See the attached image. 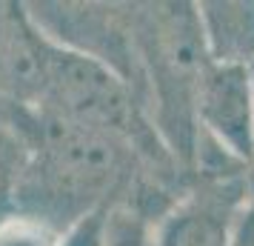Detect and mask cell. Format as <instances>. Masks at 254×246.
<instances>
[{
	"label": "cell",
	"mask_w": 254,
	"mask_h": 246,
	"mask_svg": "<svg viewBox=\"0 0 254 246\" xmlns=\"http://www.w3.org/2000/svg\"><path fill=\"white\" fill-rule=\"evenodd\" d=\"M126 143L80 123L46 115L37 126V149L20 172L14 203L26 218L46 223L63 221L69 229L86 215L103 209V198L123 175Z\"/></svg>",
	"instance_id": "6da1fadb"
},
{
	"label": "cell",
	"mask_w": 254,
	"mask_h": 246,
	"mask_svg": "<svg viewBox=\"0 0 254 246\" xmlns=\"http://www.w3.org/2000/svg\"><path fill=\"white\" fill-rule=\"evenodd\" d=\"M37 94L49 103V115L103 132L126 146L143 143L149 135L131 83L100 60L60 49L49 37H43Z\"/></svg>",
	"instance_id": "7a4b0ae2"
},
{
	"label": "cell",
	"mask_w": 254,
	"mask_h": 246,
	"mask_svg": "<svg viewBox=\"0 0 254 246\" xmlns=\"http://www.w3.org/2000/svg\"><path fill=\"white\" fill-rule=\"evenodd\" d=\"M194 117L200 132L231 161L254 164V81L249 66L211 60L197 83Z\"/></svg>",
	"instance_id": "3957f363"
},
{
	"label": "cell",
	"mask_w": 254,
	"mask_h": 246,
	"mask_svg": "<svg viewBox=\"0 0 254 246\" xmlns=\"http://www.w3.org/2000/svg\"><path fill=\"white\" fill-rule=\"evenodd\" d=\"M200 23L206 32L211 60L243 63L254 60V3H200Z\"/></svg>",
	"instance_id": "277c9868"
},
{
	"label": "cell",
	"mask_w": 254,
	"mask_h": 246,
	"mask_svg": "<svg viewBox=\"0 0 254 246\" xmlns=\"http://www.w3.org/2000/svg\"><path fill=\"white\" fill-rule=\"evenodd\" d=\"M160 246H237L229 209L203 198L180 203L157 226Z\"/></svg>",
	"instance_id": "5b68a950"
},
{
	"label": "cell",
	"mask_w": 254,
	"mask_h": 246,
	"mask_svg": "<svg viewBox=\"0 0 254 246\" xmlns=\"http://www.w3.org/2000/svg\"><path fill=\"white\" fill-rule=\"evenodd\" d=\"M100 246H160V238L146 212L128 203H115L103 215Z\"/></svg>",
	"instance_id": "8992f818"
},
{
	"label": "cell",
	"mask_w": 254,
	"mask_h": 246,
	"mask_svg": "<svg viewBox=\"0 0 254 246\" xmlns=\"http://www.w3.org/2000/svg\"><path fill=\"white\" fill-rule=\"evenodd\" d=\"M0 246H60V238L46 223L14 215L0 223Z\"/></svg>",
	"instance_id": "52a82bcc"
},
{
	"label": "cell",
	"mask_w": 254,
	"mask_h": 246,
	"mask_svg": "<svg viewBox=\"0 0 254 246\" xmlns=\"http://www.w3.org/2000/svg\"><path fill=\"white\" fill-rule=\"evenodd\" d=\"M109 206L86 215L83 221H77L69 232L60 238V246H100V232H103V215Z\"/></svg>",
	"instance_id": "ba28073f"
},
{
	"label": "cell",
	"mask_w": 254,
	"mask_h": 246,
	"mask_svg": "<svg viewBox=\"0 0 254 246\" xmlns=\"http://www.w3.org/2000/svg\"><path fill=\"white\" fill-rule=\"evenodd\" d=\"M17 180H20V172H14L9 158L0 152V223L6 221V209L17 195Z\"/></svg>",
	"instance_id": "9c48e42d"
},
{
	"label": "cell",
	"mask_w": 254,
	"mask_h": 246,
	"mask_svg": "<svg viewBox=\"0 0 254 246\" xmlns=\"http://www.w3.org/2000/svg\"><path fill=\"white\" fill-rule=\"evenodd\" d=\"M249 69H252V81H254V60H252V63H249Z\"/></svg>",
	"instance_id": "30bf717a"
}]
</instances>
